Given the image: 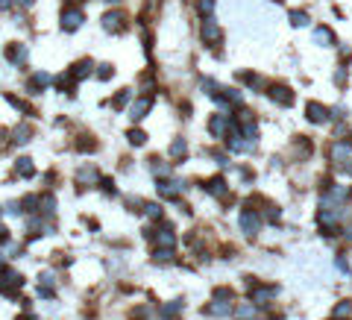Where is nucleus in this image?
Instances as JSON below:
<instances>
[{
	"mask_svg": "<svg viewBox=\"0 0 352 320\" xmlns=\"http://www.w3.org/2000/svg\"><path fill=\"white\" fill-rule=\"evenodd\" d=\"M6 212H9V215H21L24 209H21V203H9V206H6Z\"/></svg>",
	"mask_w": 352,
	"mask_h": 320,
	"instance_id": "nucleus-44",
	"label": "nucleus"
},
{
	"mask_svg": "<svg viewBox=\"0 0 352 320\" xmlns=\"http://www.w3.org/2000/svg\"><path fill=\"white\" fill-rule=\"evenodd\" d=\"M211 9H214V0H200V12L203 15H211Z\"/></svg>",
	"mask_w": 352,
	"mask_h": 320,
	"instance_id": "nucleus-42",
	"label": "nucleus"
},
{
	"mask_svg": "<svg viewBox=\"0 0 352 320\" xmlns=\"http://www.w3.org/2000/svg\"><path fill=\"white\" fill-rule=\"evenodd\" d=\"M150 170H153L156 176H161V179L170 176V164H164V161H159V159H150Z\"/></svg>",
	"mask_w": 352,
	"mask_h": 320,
	"instance_id": "nucleus-25",
	"label": "nucleus"
},
{
	"mask_svg": "<svg viewBox=\"0 0 352 320\" xmlns=\"http://www.w3.org/2000/svg\"><path fill=\"white\" fill-rule=\"evenodd\" d=\"M329 118H335V121H344V118H347V109H344V106H335V109H329Z\"/></svg>",
	"mask_w": 352,
	"mask_h": 320,
	"instance_id": "nucleus-39",
	"label": "nucleus"
},
{
	"mask_svg": "<svg viewBox=\"0 0 352 320\" xmlns=\"http://www.w3.org/2000/svg\"><path fill=\"white\" fill-rule=\"evenodd\" d=\"M76 150L88 153V150H97V144H94V141H79V144H76Z\"/></svg>",
	"mask_w": 352,
	"mask_h": 320,
	"instance_id": "nucleus-43",
	"label": "nucleus"
},
{
	"mask_svg": "<svg viewBox=\"0 0 352 320\" xmlns=\"http://www.w3.org/2000/svg\"><path fill=\"white\" fill-rule=\"evenodd\" d=\"M350 312H352V303H350V300H341V303L335 306V318H347Z\"/></svg>",
	"mask_w": 352,
	"mask_h": 320,
	"instance_id": "nucleus-34",
	"label": "nucleus"
},
{
	"mask_svg": "<svg viewBox=\"0 0 352 320\" xmlns=\"http://www.w3.org/2000/svg\"><path fill=\"white\" fill-rule=\"evenodd\" d=\"M68 3H79V0H68Z\"/></svg>",
	"mask_w": 352,
	"mask_h": 320,
	"instance_id": "nucleus-50",
	"label": "nucleus"
},
{
	"mask_svg": "<svg viewBox=\"0 0 352 320\" xmlns=\"http://www.w3.org/2000/svg\"><path fill=\"white\" fill-rule=\"evenodd\" d=\"M203 191L211 194V197H217V200H226V194H229V185H226L223 176H211L206 185H203Z\"/></svg>",
	"mask_w": 352,
	"mask_h": 320,
	"instance_id": "nucleus-10",
	"label": "nucleus"
},
{
	"mask_svg": "<svg viewBox=\"0 0 352 320\" xmlns=\"http://www.w3.org/2000/svg\"><path fill=\"white\" fill-rule=\"evenodd\" d=\"M21 209H24V212H38V197H35V194H27V197L21 200Z\"/></svg>",
	"mask_w": 352,
	"mask_h": 320,
	"instance_id": "nucleus-33",
	"label": "nucleus"
},
{
	"mask_svg": "<svg viewBox=\"0 0 352 320\" xmlns=\"http://www.w3.org/2000/svg\"><path fill=\"white\" fill-rule=\"evenodd\" d=\"M76 179H79V182H100V173H97V167H91V164H85V167H79Z\"/></svg>",
	"mask_w": 352,
	"mask_h": 320,
	"instance_id": "nucleus-22",
	"label": "nucleus"
},
{
	"mask_svg": "<svg viewBox=\"0 0 352 320\" xmlns=\"http://www.w3.org/2000/svg\"><path fill=\"white\" fill-rule=\"evenodd\" d=\"M153 103H156V97H153V94H141V97H135V103L129 106V118H132V121H144V118L150 115Z\"/></svg>",
	"mask_w": 352,
	"mask_h": 320,
	"instance_id": "nucleus-4",
	"label": "nucleus"
},
{
	"mask_svg": "<svg viewBox=\"0 0 352 320\" xmlns=\"http://www.w3.org/2000/svg\"><path fill=\"white\" fill-rule=\"evenodd\" d=\"M264 218H267L270 224H276V221L282 218V209H279V206H267V212H264Z\"/></svg>",
	"mask_w": 352,
	"mask_h": 320,
	"instance_id": "nucleus-37",
	"label": "nucleus"
},
{
	"mask_svg": "<svg viewBox=\"0 0 352 320\" xmlns=\"http://www.w3.org/2000/svg\"><path fill=\"white\" fill-rule=\"evenodd\" d=\"M6 100H9V103H12V106L18 109V112H24V115H32V106H30V103H24L21 97H15V94H6Z\"/></svg>",
	"mask_w": 352,
	"mask_h": 320,
	"instance_id": "nucleus-29",
	"label": "nucleus"
},
{
	"mask_svg": "<svg viewBox=\"0 0 352 320\" xmlns=\"http://www.w3.org/2000/svg\"><path fill=\"white\" fill-rule=\"evenodd\" d=\"M32 138V127L30 124H21V127L15 129V144H27Z\"/></svg>",
	"mask_w": 352,
	"mask_h": 320,
	"instance_id": "nucleus-26",
	"label": "nucleus"
},
{
	"mask_svg": "<svg viewBox=\"0 0 352 320\" xmlns=\"http://www.w3.org/2000/svg\"><path fill=\"white\" fill-rule=\"evenodd\" d=\"M50 82H53V77H50L47 71H35L32 80H30V85H27V91H30V94H38V91H44Z\"/></svg>",
	"mask_w": 352,
	"mask_h": 320,
	"instance_id": "nucleus-12",
	"label": "nucleus"
},
{
	"mask_svg": "<svg viewBox=\"0 0 352 320\" xmlns=\"http://www.w3.org/2000/svg\"><path fill=\"white\" fill-rule=\"evenodd\" d=\"M314 44L332 47V44H335V32L329 30V27H317V30H314Z\"/></svg>",
	"mask_w": 352,
	"mask_h": 320,
	"instance_id": "nucleus-20",
	"label": "nucleus"
},
{
	"mask_svg": "<svg viewBox=\"0 0 352 320\" xmlns=\"http://www.w3.org/2000/svg\"><path fill=\"white\" fill-rule=\"evenodd\" d=\"M214 300H226V303H232V300H235V291H232V288H214Z\"/></svg>",
	"mask_w": 352,
	"mask_h": 320,
	"instance_id": "nucleus-36",
	"label": "nucleus"
},
{
	"mask_svg": "<svg viewBox=\"0 0 352 320\" xmlns=\"http://www.w3.org/2000/svg\"><path fill=\"white\" fill-rule=\"evenodd\" d=\"M153 238L159 241V247H176V232H173V226H161Z\"/></svg>",
	"mask_w": 352,
	"mask_h": 320,
	"instance_id": "nucleus-18",
	"label": "nucleus"
},
{
	"mask_svg": "<svg viewBox=\"0 0 352 320\" xmlns=\"http://www.w3.org/2000/svg\"><path fill=\"white\" fill-rule=\"evenodd\" d=\"M290 24L293 27H308V12H299V9L290 12Z\"/></svg>",
	"mask_w": 352,
	"mask_h": 320,
	"instance_id": "nucleus-32",
	"label": "nucleus"
},
{
	"mask_svg": "<svg viewBox=\"0 0 352 320\" xmlns=\"http://www.w3.org/2000/svg\"><path fill=\"white\" fill-rule=\"evenodd\" d=\"M100 188H103V194H118V188H115L112 179H100Z\"/></svg>",
	"mask_w": 352,
	"mask_h": 320,
	"instance_id": "nucleus-40",
	"label": "nucleus"
},
{
	"mask_svg": "<svg viewBox=\"0 0 352 320\" xmlns=\"http://www.w3.org/2000/svg\"><path fill=\"white\" fill-rule=\"evenodd\" d=\"M235 315L241 320H253L256 318V303H253V300H250V303H241V306L235 309Z\"/></svg>",
	"mask_w": 352,
	"mask_h": 320,
	"instance_id": "nucleus-23",
	"label": "nucleus"
},
{
	"mask_svg": "<svg viewBox=\"0 0 352 320\" xmlns=\"http://www.w3.org/2000/svg\"><path fill=\"white\" fill-rule=\"evenodd\" d=\"M106 3H121V0H106Z\"/></svg>",
	"mask_w": 352,
	"mask_h": 320,
	"instance_id": "nucleus-49",
	"label": "nucleus"
},
{
	"mask_svg": "<svg viewBox=\"0 0 352 320\" xmlns=\"http://www.w3.org/2000/svg\"><path fill=\"white\" fill-rule=\"evenodd\" d=\"M185 153H188V144H185V138H176V141L170 144V156H173V159H182Z\"/></svg>",
	"mask_w": 352,
	"mask_h": 320,
	"instance_id": "nucleus-27",
	"label": "nucleus"
},
{
	"mask_svg": "<svg viewBox=\"0 0 352 320\" xmlns=\"http://www.w3.org/2000/svg\"><path fill=\"white\" fill-rule=\"evenodd\" d=\"M270 100L279 106H293V91L288 85H270Z\"/></svg>",
	"mask_w": 352,
	"mask_h": 320,
	"instance_id": "nucleus-13",
	"label": "nucleus"
},
{
	"mask_svg": "<svg viewBox=\"0 0 352 320\" xmlns=\"http://www.w3.org/2000/svg\"><path fill=\"white\" fill-rule=\"evenodd\" d=\"M21 285H24V276H21V273H15V270H9V267L0 270V294H3V297H15Z\"/></svg>",
	"mask_w": 352,
	"mask_h": 320,
	"instance_id": "nucleus-1",
	"label": "nucleus"
},
{
	"mask_svg": "<svg viewBox=\"0 0 352 320\" xmlns=\"http://www.w3.org/2000/svg\"><path fill=\"white\" fill-rule=\"evenodd\" d=\"M305 118H308L311 124H326V121H329V109H326L323 103H314V100H311V103L305 106Z\"/></svg>",
	"mask_w": 352,
	"mask_h": 320,
	"instance_id": "nucleus-11",
	"label": "nucleus"
},
{
	"mask_svg": "<svg viewBox=\"0 0 352 320\" xmlns=\"http://www.w3.org/2000/svg\"><path fill=\"white\" fill-rule=\"evenodd\" d=\"M347 241L352 244V229H347Z\"/></svg>",
	"mask_w": 352,
	"mask_h": 320,
	"instance_id": "nucleus-48",
	"label": "nucleus"
},
{
	"mask_svg": "<svg viewBox=\"0 0 352 320\" xmlns=\"http://www.w3.org/2000/svg\"><path fill=\"white\" fill-rule=\"evenodd\" d=\"M253 320H256V318H253Z\"/></svg>",
	"mask_w": 352,
	"mask_h": 320,
	"instance_id": "nucleus-52",
	"label": "nucleus"
},
{
	"mask_svg": "<svg viewBox=\"0 0 352 320\" xmlns=\"http://www.w3.org/2000/svg\"><path fill=\"white\" fill-rule=\"evenodd\" d=\"M129 144H135V147H141V144H147V132L144 129H129L127 132Z\"/></svg>",
	"mask_w": 352,
	"mask_h": 320,
	"instance_id": "nucleus-28",
	"label": "nucleus"
},
{
	"mask_svg": "<svg viewBox=\"0 0 352 320\" xmlns=\"http://www.w3.org/2000/svg\"><path fill=\"white\" fill-rule=\"evenodd\" d=\"M156 191H159V197L161 200H179L182 197V191H185V185L179 182V179H159L156 182Z\"/></svg>",
	"mask_w": 352,
	"mask_h": 320,
	"instance_id": "nucleus-3",
	"label": "nucleus"
},
{
	"mask_svg": "<svg viewBox=\"0 0 352 320\" xmlns=\"http://www.w3.org/2000/svg\"><path fill=\"white\" fill-rule=\"evenodd\" d=\"M15 173H18L21 179H32V176H35V164H32V159H27V156L18 159L15 161Z\"/></svg>",
	"mask_w": 352,
	"mask_h": 320,
	"instance_id": "nucleus-19",
	"label": "nucleus"
},
{
	"mask_svg": "<svg viewBox=\"0 0 352 320\" xmlns=\"http://www.w3.org/2000/svg\"><path fill=\"white\" fill-rule=\"evenodd\" d=\"M91 68H94V65H91V59H79V62L68 71V74L73 77V82H79V80H85V77L91 74Z\"/></svg>",
	"mask_w": 352,
	"mask_h": 320,
	"instance_id": "nucleus-16",
	"label": "nucleus"
},
{
	"mask_svg": "<svg viewBox=\"0 0 352 320\" xmlns=\"http://www.w3.org/2000/svg\"><path fill=\"white\" fill-rule=\"evenodd\" d=\"M103 30L106 32H124L127 30V15H124V12H106V15H103Z\"/></svg>",
	"mask_w": 352,
	"mask_h": 320,
	"instance_id": "nucleus-7",
	"label": "nucleus"
},
{
	"mask_svg": "<svg viewBox=\"0 0 352 320\" xmlns=\"http://www.w3.org/2000/svg\"><path fill=\"white\" fill-rule=\"evenodd\" d=\"M350 141H335V144H332V161H335V164H341V161H347L350 159Z\"/></svg>",
	"mask_w": 352,
	"mask_h": 320,
	"instance_id": "nucleus-17",
	"label": "nucleus"
},
{
	"mask_svg": "<svg viewBox=\"0 0 352 320\" xmlns=\"http://www.w3.org/2000/svg\"><path fill=\"white\" fill-rule=\"evenodd\" d=\"M276 294H279V288H276V285H256V288H250V297H253V303H256V306H267Z\"/></svg>",
	"mask_w": 352,
	"mask_h": 320,
	"instance_id": "nucleus-8",
	"label": "nucleus"
},
{
	"mask_svg": "<svg viewBox=\"0 0 352 320\" xmlns=\"http://www.w3.org/2000/svg\"><path fill=\"white\" fill-rule=\"evenodd\" d=\"M144 215H147L150 221H161L164 209H161V203H144Z\"/></svg>",
	"mask_w": 352,
	"mask_h": 320,
	"instance_id": "nucleus-24",
	"label": "nucleus"
},
{
	"mask_svg": "<svg viewBox=\"0 0 352 320\" xmlns=\"http://www.w3.org/2000/svg\"><path fill=\"white\" fill-rule=\"evenodd\" d=\"M6 238H9V229H6V226H0V244H3Z\"/></svg>",
	"mask_w": 352,
	"mask_h": 320,
	"instance_id": "nucleus-45",
	"label": "nucleus"
},
{
	"mask_svg": "<svg viewBox=\"0 0 352 320\" xmlns=\"http://www.w3.org/2000/svg\"><path fill=\"white\" fill-rule=\"evenodd\" d=\"M179 312H182V300H173V303H167V306H161V309H159V318L173 320Z\"/></svg>",
	"mask_w": 352,
	"mask_h": 320,
	"instance_id": "nucleus-21",
	"label": "nucleus"
},
{
	"mask_svg": "<svg viewBox=\"0 0 352 320\" xmlns=\"http://www.w3.org/2000/svg\"><path fill=\"white\" fill-rule=\"evenodd\" d=\"M27 56H30L27 44H9V47H6V59H9L12 65H24L27 62Z\"/></svg>",
	"mask_w": 352,
	"mask_h": 320,
	"instance_id": "nucleus-15",
	"label": "nucleus"
},
{
	"mask_svg": "<svg viewBox=\"0 0 352 320\" xmlns=\"http://www.w3.org/2000/svg\"><path fill=\"white\" fill-rule=\"evenodd\" d=\"M229 115H211V121H209V132H211V138H226V132H229Z\"/></svg>",
	"mask_w": 352,
	"mask_h": 320,
	"instance_id": "nucleus-9",
	"label": "nucleus"
},
{
	"mask_svg": "<svg viewBox=\"0 0 352 320\" xmlns=\"http://www.w3.org/2000/svg\"><path fill=\"white\" fill-rule=\"evenodd\" d=\"M347 82V68H338L335 71V85H344Z\"/></svg>",
	"mask_w": 352,
	"mask_h": 320,
	"instance_id": "nucleus-41",
	"label": "nucleus"
},
{
	"mask_svg": "<svg viewBox=\"0 0 352 320\" xmlns=\"http://www.w3.org/2000/svg\"><path fill=\"white\" fill-rule=\"evenodd\" d=\"M129 100H132V91H129V88H124L121 94H118L115 100H112V109H124V106L129 103Z\"/></svg>",
	"mask_w": 352,
	"mask_h": 320,
	"instance_id": "nucleus-31",
	"label": "nucleus"
},
{
	"mask_svg": "<svg viewBox=\"0 0 352 320\" xmlns=\"http://www.w3.org/2000/svg\"><path fill=\"white\" fill-rule=\"evenodd\" d=\"M238 224H241V232H244V235L256 238L258 229H261V215H258L256 209H244L241 218H238Z\"/></svg>",
	"mask_w": 352,
	"mask_h": 320,
	"instance_id": "nucleus-2",
	"label": "nucleus"
},
{
	"mask_svg": "<svg viewBox=\"0 0 352 320\" xmlns=\"http://www.w3.org/2000/svg\"><path fill=\"white\" fill-rule=\"evenodd\" d=\"M238 77H241L247 85H253V88H258V85H261V77H258V74H238Z\"/></svg>",
	"mask_w": 352,
	"mask_h": 320,
	"instance_id": "nucleus-38",
	"label": "nucleus"
},
{
	"mask_svg": "<svg viewBox=\"0 0 352 320\" xmlns=\"http://www.w3.org/2000/svg\"><path fill=\"white\" fill-rule=\"evenodd\" d=\"M9 6H12V0H0V9H3V12H6Z\"/></svg>",
	"mask_w": 352,
	"mask_h": 320,
	"instance_id": "nucleus-46",
	"label": "nucleus"
},
{
	"mask_svg": "<svg viewBox=\"0 0 352 320\" xmlns=\"http://www.w3.org/2000/svg\"><path fill=\"white\" fill-rule=\"evenodd\" d=\"M112 74H115V68H112V65H109V62L97 65V80H109Z\"/></svg>",
	"mask_w": 352,
	"mask_h": 320,
	"instance_id": "nucleus-35",
	"label": "nucleus"
},
{
	"mask_svg": "<svg viewBox=\"0 0 352 320\" xmlns=\"http://www.w3.org/2000/svg\"><path fill=\"white\" fill-rule=\"evenodd\" d=\"M206 315H211V318H229V315H232V303L211 297V303L206 306Z\"/></svg>",
	"mask_w": 352,
	"mask_h": 320,
	"instance_id": "nucleus-14",
	"label": "nucleus"
},
{
	"mask_svg": "<svg viewBox=\"0 0 352 320\" xmlns=\"http://www.w3.org/2000/svg\"><path fill=\"white\" fill-rule=\"evenodd\" d=\"M153 258H156V261H173V247H156V250H153Z\"/></svg>",
	"mask_w": 352,
	"mask_h": 320,
	"instance_id": "nucleus-30",
	"label": "nucleus"
},
{
	"mask_svg": "<svg viewBox=\"0 0 352 320\" xmlns=\"http://www.w3.org/2000/svg\"><path fill=\"white\" fill-rule=\"evenodd\" d=\"M203 41H206L209 47H217V44L223 41V30L217 27L214 18H206V21H203Z\"/></svg>",
	"mask_w": 352,
	"mask_h": 320,
	"instance_id": "nucleus-5",
	"label": "nucleus"
},
{
	"mask_svg": "<svg viewBox=\"0 0 352 320\" xmlns=\"http://www.w3.org/2000/svg\"><path fill=\"white\" fill-rule=\"evenodd\" d=\"M82 21H85V15H82V9H65L62 12V30L65 32H73V30H79L82 27Z\"/></svg>",
	"mask_w": 352,
	"mask_h": 320,
	"instance_id": "nucleus-6",
	"label": "nucleus"
},
{
	"mask_svg": "<svg viewBox=\"0 0 352 320\" xmlns=\"http://www.w3.org/2000/svg\"><path fill=\"white\" fill-rule=\"evenodd\" d=\"M18 3H21V6H32V3H35V0H18Z\"/></svg>",
	"mask_w": 352,
	"mask_h": 320,
	"instance_id": "nucleus-47",
	"label": "nucleus"
},
{
	"mask_svg": "<svg viewBox=\"0 0 352 320\" xmlns=\"http://www.w3.org/2000/svg\"><path fill=\"white\" fill-rule=\"evenodd\" d=\"M0 218H3V206H0Z\"/></svg>",
	"mask_w": 352,
	"mask_h": 320,
	"instance_id": "nucleus-51",
	"label": "nucleus"
}]
</instances>
